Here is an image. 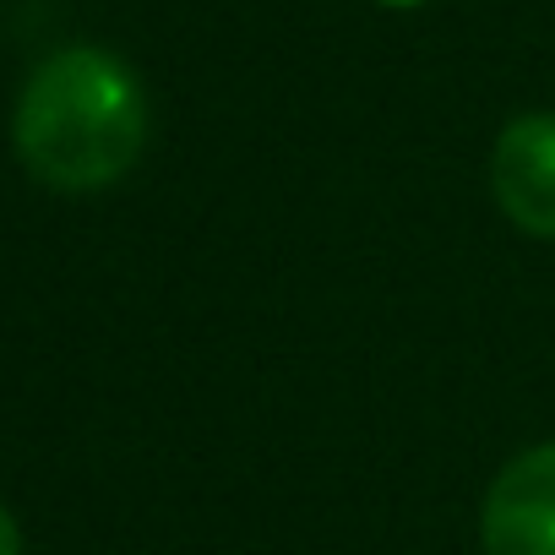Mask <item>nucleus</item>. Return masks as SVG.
Wrapping results in <instances>:
<instances>
[{"label":"nucleus","mask_w":555,"mask_h":555,"mask_svg":"<svg viewBox=\"0 0 555 555\" xmlns=\"http://www.w3.org/2000/svg\"><path fill=\"white\" fill-rule=\"evenodd\" d=\"M12 142L44 185L104 191L147 147V93L109 50H55L17 99Z\"/></svg>","instance_id":"f257e3e1"},{"label":"nucleus","mask_w":555,"mask_h":555,"mask_svg":"<svg viewBox=\"0 0 555 555\" xmlns=\"http://www.w3.org/2000/svg\"><path fill=\"white\" fill-rule=\"evenodd\" d=\"M485 555H555V441L517 452L479 512Z\"/></svg>","instance_id":"f03ea898"},{"label":"nucleus","mask_w":555,"mask_h":555,"mask_svg":"<svg viewBox=\"0 0 555 555\" xmlns=\"http://www.w3.org/2000/svg\"><path fill=\"white\" fill-rule=\"evenodd\" d=\"M490 185L501 212L533 234L555 240V115L533 109L501 126L495 153H490Z\"/></svg>","instance_id":"7ed1b4c3"},{"label":"nucleus","mask_w":555,"mask_h":555,"mask_svg":"<svg viewBox=\"0 0 555 555\" xmlns=\"http://www.w3.org/2000/svg\"><path fill=\"white\" fill-rule=\"evenodd\" d=\"M0 555H23V533H17V522H12L7 506H0Z\"/></svg>","instance_id":"20e7f679"},{"label":"nucleus","mask_w":555,"mask_h":555,"mask_svg":"<svg viewBox=\"0 0 555 555\" xmlns=\"http://www.w3.org/2000/svg\"><path fill=\"white\" fill-rule=\"evenodd\" d=\"M387 7H420V0H387Z\"/></svg>","instance_id":"39448f33"}]
</instances>
